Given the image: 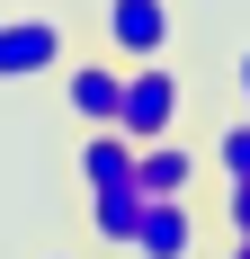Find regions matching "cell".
Returning <instances> with one entry per match:
<instances>
[{
	"label": "cell",
	"mask_w": 250,
	"mask_h": 259,
	"mask_svg": "<svg viewBox=\"0 0 250 259\" xmlns=\"http://www.w3.org/2000/svg\"><path fill=\"white\" fill-rule=\"evenodd\" d=\"M179 107H188V90H179V72H170V63H125L116 134H134V143H161V134H179Z\"/></svg>",
	"instance_id": "cell-1"
},
{
	"label": "cell",
	"mask_w": 250,
	"mask_h": 259,
	"mask_svg": "<svg viewBox=\"0 0 250 259\" xmlns=\"http://www.w3.org/2000/svg\"><path fill=\"white\" fill-rule=\"evenodd\" d=\"M63 72V18H0V80H45Z\"/></svg>",
	"instance_id": "cell-2"
},
{
	"label": "cell",
	"mask_w": 250,
	"mask_h": 259,
	"mask_svg": "<svg viewBox=\"0 0 250 259\" xmlns=\"http://www.w3.org/2000/svg\"><path fill=\"white\" fill-rule=\"evenodd\" d=\"M107 54L116 63H161L170 54V0H107Z\"/></svg>",
	"instance_id": "cell-3"
},
{
	"label": "cell",
	"mask_w": 250,
	"mask_h": 259,
	"mask_svg": "<svg viewBox=\"0 0 250 259\" xmlns=\"http://www.w3.org/2000/svg\"><path fill=\"white\" fill-rule=\"evenodd\" d=\"M188 250H197V206L188 197H143L125 259H188Z\"/></svg>",
	"instance_id": "cell-4"
},
{
	"label": "cell",
	"mask_w": 250,
	"mask_h": 259,
	"mask_svg": "<svg viewBox=\"0 0 250 259\" xmlns=\"http://www.w3.org/2000/svg\"><path fill=\"white\" fill-rule=\"evenodd\" d=\"M116 99H125V63H72L63 72V116H80V125H116Z\"/></svg>",
	"instance_id": "cell-5"
},
{
	"label": "cell",
	"mask_w": 250,
	"mask_h": 259,
	"mask_svg": "<svg viewBox=\"0 0 250 259\" xmlns=\"http://www.w3.org/2000/svg\"><path fill=\"white\" fill-rule=\"evenodd\" d=\"M134 188H143V197H188V188H197V152H188L179 134L134 143Z\"/></svg>",
	"instance_id": "cell-6"
},
{
	"label": "cell",
	"mask_w": 250,
	"mask_h": 259,
	"mask_svg": "<svg viewBox=\"0 0 250 259\" xmlns=\"http://www.w3.org/2000/svg\"><path fill=\"white\" fill-rule=\"evenodd\" d=\"M80 179H90V188H125V179H134V134L80 125Z\"/></svg>",
	"instance_id": "cell-7"
},
{
	"label": "cell",
	"mask_w": 250,
	"mask_h": 259,
	"mask_svg": "<svg viewBox=\"0 0 250 259\" xmlns=\"http://www.w3.org/2000/svg\"><path fill=\"white\" fill-rule=\"evenodd\" d=\"M134 214H143V188H90V241H107V250H125L134 241Z\"/></svg>",
	"instance_id": "cell-8"
},
{
	"label": "cell",
	"mask_w": 250,
	"mask_h": 259,
	"mask_svg": "<svg viewBox=\"0 0 250 259\" xmlns=\"http://www.w3.org/2000/svg\"><path fill=\"white\" fill-rule=\"evenodd\" d=\"M215 170H224V179H250V116H232V125L215 134Z\"/></svg>",
	"instance_id": "cell-9"
},
{
	"label": "cell",
	"mask_w": 250,
	"mask_h": 259,
	"mask_svg": "<svg viewBox=\"0 0 250 259\" xmlns=\"http://www.w3.org/2000/svg\"><path fill=\"white\" fill-rule=\"evenodd\" d=\"M224 233L250 241V179H224Z\"/></svg>",
	"instance_id": "cell-10"
},
{
	"label": "cell",
	"mask_w": 250,
	"mask_h": 259,
	"mask_svg": "<svg viewBox=\"0 0 250 259\" xmlns=\"http://www.w3.org/2000/svg\"><path fill=\"white\" fill-rule=\"evenodd\" d=\"M232 90H241V116H250V45H241V63H232Z\"/></svg>",
	"instance_id": "cell-11"
},
{
	"label": "cell",
	"mask_w": 250,
	"mask_h": 259,
	"mask_svg": "<svg viewBox=\"0 0 250 259\" xmlns=\"http://www.w3.org/2000/svg\"><path fill=\"white\" fill-rule=\"evenodd\" d=\"M224 259H250V241H232V250H224Z\"/></svg>",
	"instance_id": "cell-12"
},
{
	"label": "cell",
	"mask_w": 250,
	"mask_h": 259,
	"mask_svg": "<svg viewBox=\"0 0 250 259\" xmlns=\"http://www.w3.org/2000/svg\"><path fill=\"white\" fill-rule=\"evenodd\" d=\"M36 259H72V250H36Z\"/></svg>",
	"instance_id": "cell-13"
}]
</instances>
